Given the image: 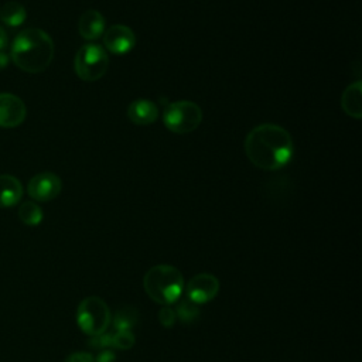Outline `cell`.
Wrapping results in <instances>:
<instances>
[{
	"label": "cell",
	"mask_w": 362,
	"mask_h": 362,
	"mask_svg": "<svg viewBox=\"0 0 362 362\" xmlns=\"http://www.w3.org/2000/svg\"><path fill=\"white\" fill-rule=\"evenodd\" d=\"M293 139L281 126L264 123L249 132L245 153L256 167L267 171L284 167L293 156Z\"/></svg>",
	"instance_id": "cell-1"
},
{
	"label": "cell",
	"mask_w": 362,
	"mask_h": 362,
	"mask_svg": "<svg viewBox=\"0 0 362 362\" xmlns=\"http://www.w3.org/2000/svg\"><path fill=\"white\" fill-rule=\"evenodd\" d=\"M10 58L21 71L40 74L52 62V38L40 28H25L16 35L11 44Z\"/></svg>",
	"instance_id": "cell-2"
},
{
	"label": "cell",
	"mask_w": 362,
	"mask_h": 362,
	"mask_svg": "<svg viewBox=\"0 0 362 362\" xmlns=\"http://www.w3.org/2000/svg\"><path fill=\"white\" fill-rule=\"evenodd\" d=\"M143 287L153 301L170 305L180 300L184 290V277L174 266L157 264L146 272Z\"/></svg>",
	"instance_id": "cell-3"
},
{
	"label": "cell",
	"mask_w": 362,
	"mask_h": 362,
	"mask_svg": "<svg viewBox=\"0 0 362 362\" xmlns=\"http://www.w3.org/2000/svg\"><path fill=\"white\" fill-rule=\"evenodd\" d=\"M112 322L107 304L98 296L83 298L76 308V324L82 332L95 337L103 334Z\"/></svg>",
	"instance_id": "cell-4"
},
{
	"label": "cell",
	"mask_w": 362,
	"mask_h": 362,
	"mask_svg": "<svg viewBox=\"0 0 362 362\" xmlns=\"http://www.w3.org/2000/svg\"><path fill=\"white\" fill-rule=\"evenodd\" d=\"M163 122L168 130L178 134L194 132L202 122L201 107L191 100H177L165 106Z\"/></svg>",
	"instance_id": "cell-5"
},
{
	"label": "cell",
	"mask_w": 362,
	"mask_h": 362,
	"mask_svg": "<svg viewBox=\"0 0 362 362\" xmlns=\"http://www.w3.org/2000/svg\"><path fill=\"white\" fill-rule=\"evenodd\" d=\"M76 75L86 82H93L100 79L109 66L107 52L102 45L86 44L81 47L75 55L74 61Z\"/></svg>",
	"instance_id": "cell-6"
},
{
	"label": "cell",
	"mask_w": 362,
	"mask_h": 362,
	"mask_svg": "<svg viewBox=\"0 0 362 362\" xmlns=\"http://www.w3.org/2000/svg\"><path fill=\"white\" fill-rule=\"evenodd\" d=\"M62 189L61 178L54 173H40L34 175L27 185L28 195L40 202H47L59 195Z\"/></svg>",
	"instance_id": "cell-7"
},
{
	"label": "cell",
	"mask_w": 362,
	"mask_h": 362,
	"mask_svg": "<svg viewBox=\"0 0 362 362\" xmlns=\"http://www.w3.org/2000/svg\"><path fill=\"white\" fill-rule=\"evenodd\" d=\"M185 291L187 297L199 305L216 297L219 291V280L211 273H198L187 283Z\"/></svg>",
	"instance_id": "cell-8"
},
{
	"label": "cell",
	"mask_w": 362,
	"mask_h": 362,
	"mask_svg": "<svg viewBox=\"0 0 362 362\" xmlns=\"http://www.w3.org/2000/svg\"><path fill=\"white\" fill-rule=\"evenodd\" d=\"M27 116L24 102L8 92L0 93V127H17Z\"/></svg>",
	"instance_id": "cell-9"
},
{
	"label": "cell",
	"mask_w": 362,
	"mask_h": 362,
	"mask_svg": "<svg viewBox=\"0 0 362 362\" xmlns=\"http://www.w3.org/2000/svg\"><path fill=\"white\" fill-rule=\"evenodd\" d=\"M103 45L109 52L123 55L136 45V35L127 25L116 24L103 33Z\"/></svg>",
	"instance_id": "cell-10"
},
{
	"label": "cell",
	"mask_w": 362,
	"mask_h": 362,
	"mask_svg": "<svg viewBox=\"0 0 362 362\" xmlns=\"http://www.w3.org/2000/svg\"><path fill=\"white\" fill-rule=\"evenodd\" d=\"M78 31L86 41H93L105 33V18L98 10L85 11L78 20Z\"/></svg>",
	"instance_id": "cell-11"
},
{
	"label": "cell",
	"mask_w": 362,
	"mask_h": 362,
	"mask_svg": "<svg viewBox=\"0 0 362 362\" xmlns=\"http://www.w3.org/2000/svg\"><path fill=\"white\" fill-rule=\"evenodd\" d=\"M158 107L154 102L147 99H137L127 107V117L132 123L139 126H147L157 120Z\"/></svg>",
	"instance_id": "cell-12"
},
{
	"label": "cell",
	"mask_w": 362,
	"mask_h": 362,
	"mask_svg": "<svg viewBox=\"0 0 362 362\" xmlns=\"http://www.w3.org/2000/svg\"><path fill=\"white\" fill-rule=\"evenodd\" d=\"M23 185L20 180L10 174L0 175V208H10L20 202Z\"/></svg>",
	"instance_id": "cell-13"
},
{
	"label": "cell",
	"mask_w": 362,
	"mask_h": 362,
	"mask_svg": "<svg viewBox=\"0 0 362 362\" xmlns=\"http://www.w3.org/2000/svg\"><path fill=\"white\" fill-rule=\"evenodd\" d=\"M341 105L344 112L354 117V119H361L362 116V85L361 82L349 85L341 98Z\"/></svg>",
	"instance_id": "cell-14"
},
{
	"label": "cell",
	"mask_w": 362,
	"mask_h": 362,
	"mask_svg": "<svg viewBox=\"0 0 362 362\" xmlns=\"http://www.w3.org/2000/svg\"><path fill=\"white\" fill-rule=\"evenodd\" d=\"M25 17L27 11L18 1H7L0 8V20L10 27L21 25L25 21Z\"/></svg>",
	"instance_id": "cell-15"
},
{
	"label": "cell",
	"mask_w": 362,
	"mask_h": 362,
	"mask_svg": "<svg viewBox=\"0 0 362 362\" xmlns=\"http://www.w3.org/2000/svg\"><path fill=\"white\" fill-rule=\"evenodd\" d=\"M112 321L116 331H132L139 321V311L132 305H123L115 313Z\"/></svg>",
	"instance_id": "cell-16"
},
{
	"label": "cell",
	"mask_w": 362,
	"mask_h": 362,
	"mask_svg": "<svg viewBox=\"0 0 362 362\" xmlns=\"http://www.w3.org/2000/svg\"><path fill=\"white\" fill-rule=\"evenodd\" d=\"M174 311H175V317L180 318V321H182L184 324L195 322L201 314L199 305L192 300H189L188 297L177 300Z\"/></svg>",
	"instance_id": "cell-17"
},
{
	"label": "cell",
	"mask_w": 362,
	"mask_h": 362,
	"mask_svg": "<svg viewBox=\"0 0 362 362\" xmlns=\"http://www.w3.org/2000/svg\"><path fill=\"white\" fill-rule=\"evenodd\" d=\"M42 209L33 201H25L18 206V218L27 226H37L42 221Z\"/></svg>",
	"instance_id": "cell-18"
},
{
	"label": "cell",
	"mask_w": 362,
	"mask_h": 362,
	"mask_svg": "<svg viewBox=\"0 0 362 362\" xmlns=\"http://www.w3.org/2000/svg\"><path fill=\"white\" fill-rule=\"evenodd\" d=\"M136 339L132 331H116L113 334L112 346L116 349H130L134 345Z\"/></svg>",
	"instance_id": "cell-19"
},
{
	"label": "cell",
	"mask_w": 362,
	"mask_h": 362,
	"mask_svg": "<svg viewBox=\"0 0 362 362\" xmlns=\"http://www.w3.org/2000/svg\"><path fill=\"white\" fill-rule=\"evenodd\" d=\"M175 311L170 305H163L158 311V321L164 328H171L175 324Z\"/></svg>",
	"instance_id": "cell-20"
},
{
	"label": "cell",
	"mask_w": 362,
	"mask_h": 362,
	"mask_svg": "<svg viewBox=\"0 0 362 362\" xmlns=\"http://www.w3.org/2000/svg\"><path fill=\"white\" fill-rule=\"evenodd\" d=\"M112 339H113V334L103 332V334L92 337V339L88 344L95 349H105L107 346H112Z\"/></svg>",
	"instance_id": "cell-21"
},
{
	"label": "cell",
	"mask_w": 362,
	"mask_h": 362,
	"mask_svg": "<svg viewBox=\"0 0 362 362\" xmlns=\"http://www.w3.org/2000/svg\"><path fill=\"white\" fill-rule=\"evenodd\" d=\"M65 362H95V356L86 351H76L65 358Z\"/></svg>",
	"instance_id": "cell-22"
},
{
	"label": "cell",
	"mask_w": 362,
	"mask_h": 362,
	"mask_svg": "<svg viewBox=\"0 0 362 362\" xmlns=\"http://www.w3.org/2000/svg\"><path fill=\"white\" fill-rule=\"evenodd\" d=\"M95 361L96 362H115L116 361V355H115V352L112 349L105 348V349L99 351V354L96 355Z\"/></svg>",
	"instance_id": "cell-23"
},
{
	"label": "cell",
	"mask_w": 362,
	"mask_h": 362,
	"mask_svg": "<svg viewBox=\"0 0 362 362\" xmlns=\"http://www.w3.org/2000/svg\"><path fill=\"white\" fill-rule=\"evenodd\" d=\"M8 59H10V57L1 49L0 51V71H3L8 65Z\"/></svg>",
	"instance_id": "cell-24"
},
{
	"label": "cell",
	"mask_w": 362,
	"mask_h": 362,
	"mask_svg": "<svg viewBox=\"0 0 362 362\" xmlns=\"http://www.w3.org/2000/svg\"><path fill=\"white\" fill-rule=\"evenodd\" d=\"M6 45H7V33H6V30L0 25V51L4 49Z\"/></svg>",
	"instance_id": "cell-25"
}]
</instances>
